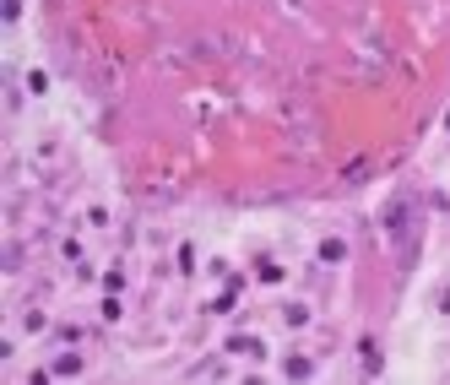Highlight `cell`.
<instances>
[{
	"instance_id": "2",
	"label": "cell",
	"mask_w": 450,
	"mask_h": 385,
	"mask_svg": "<svg viewBox=\"0 0 450 385\" xmlns=\"http://www.w3.org/2000/svg\"><path fill=\"white\" fill-rule=\"evenodd\" d=\"M228 353H245V358H255V353H266V347L255 342V337H233V342H228Z\"/></svg>"
},
{
	"instance_id": "1",
	"label": "cell",
	"mask_w": 450,
	"mask_h": 385,
	"mask_svg": "<svg viewBox=\"0 0 450 385\" xmlns=\"http://www.w3.org/2000/svg\"><path fill=\"white\" fill-rule=\"evenodd\" d=\"M320 261H331V266L348 261V244H342V239H326V244H320Z\"/></svg>"
}]
</instances>
